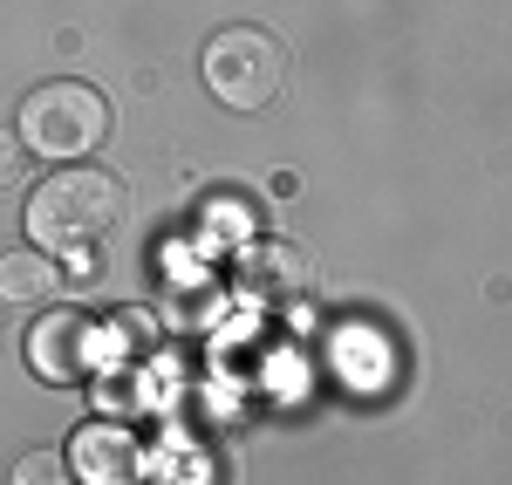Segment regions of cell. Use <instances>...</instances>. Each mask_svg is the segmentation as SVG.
Here are the masks:
<instances>
[{
	"mask_svg": "<svg viewBox=\"0 0 512 485\" xmlns=\"http://www.w3.org/2000/svg\"><path fill=\"white\" fill-rule=\"evenodd\" d=\"M117 219H123L117 178L89 171V164H62L28 192V240L41 253H89L117 233Z\"/></svg>",
	"mask_w": 512,
	"mask_h": 485,
	"instance_id": "cell-1",
	"label": "cell"
},
{
	"mask_svg": "<svg viewBox=\"0 0 512 485\" xmlns=\"http://www.w3.org/2000/svg\"><path fill=\"white\" fill-rule=\"evenodd\" d=\"M21 151L48 164H76L110 137V103L89 82H35L21 96Z\"/></svg>",
	"mask_w": 512,
	"mask_h": 485,
	"instance_id": "cell-2",
	"label": "cell"
},
{
	"mask_svg": "<svg viewBox=\"0 0 512 485\" xmlns=\"http://www.w3.org/2000/svg\"><path fill=\"white\" fill-rule=\"evenodd\" d=\"M198 76L226 110H267L280 96V82H287V41L274 28H253V21L219 28L198 55Z\"/></svg>",
	"mask_w": 512,
	"mask_h": 485,
	"instance_id": "cell-3",
	"label": "cell"
},
{
	"mask_svg": "<svg viewBox=\"0 0 512 485\" xmlns=\"http://www.w3.org/2000/svg\"><path fill=\"white\" fill-rule=\"evenodd\" d=\"M28 369L55 390L82 383L96 369V322L82 308H41L35 328H28Z\"/></svg>",
	"mask_w": 512,
	"mask_h": 485,
	"instance_id": "cell-4",
	"label": "cell"
},
{
	"mask_svg": "<svg viewBox=\"0 0 512 485\" xmlns=\"http://www.w3.org/2000/svg\"><path fill=\"white\" fill-rule=\"evenodd\" d=\"M69 472H76V485H137L144 451L123 424H82L69 438Z\"/></svg>",
	"mask_w": 512,
	"mask_h": 485,
	"instance_id": "cell-5",
	"label": "cell"
},
{
	"mask_svg": "<svg viewBox=\"0 0 512 485\" xmlns=\"http://www.w3.org/2000/svg\"><path fill=\"white\" fill-rule=\"evenodd\" d=\"M55 294H62V267H55V253H41V246H14V253H0V301H14L21 315H41Z\"/></svg>",
	"mask_w": 512,
	"mask_h": 485,
	"instance_id": "cell-6",
	"label": "cell"
},
{
	"mask_svg": "<svg viewBox=\"0 0 512 485\" xmlns=\"http://www.w3.org/2000/svg\"><path fill=\"white\" fill-rule=\"evenodd\" d=\"M239 287L260 294V301H301L308 267H301V253H294L287 240H260L246 260H239Z\"/></svg>",
	"mask_w": 512,
	"mask_h": 485,
	"instance_id": "cell-7",
	"label": "cell"
},
{
	"mask_svg": "<svg viewBox=\"0 0 512 485\" xmlns=\"http://www.w3.org/2000/svg\"><path fill=\"white\" fill-rule=\"evenodd\" d=\"M7 485H76V472H69L62 451H21V465H14Z\"/></svg>",
	"mask_w": 512,
	"mask_h": 485,
	"instance_id": "cell-8",
	"label": "cell"
},
{
	"mask_svg": "<svg viewBox=\"0 0 512 485\" xmlns=\"http://www.w3.org/2000/svg\"><path fill=\"white\" fill-rule=\"evenodd\" d=\"M21 164H28L21 137H14V130H0V192H7V185H21Z\"/></svg>",
	"mask_w": 512,
	"mask_h": 485,
	"instance_id": "cell-9",
	"label": "cell"
}]
</instances>
